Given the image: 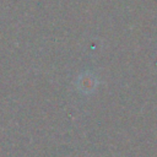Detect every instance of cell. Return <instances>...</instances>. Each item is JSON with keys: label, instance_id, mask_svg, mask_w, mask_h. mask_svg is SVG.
<instances>
[{"label": "cell", "instance_id": "6da1fadb", "mask_svg": "<svg viewBox=\"0 0 157 157\" xmlns=\"http://www.w3.org/2000/svg\"><path fill=\"white\" fill-rule=\"evenodd\" d=\"M96 78L93 76H91L90 74H85L82 76L78 77L77 80V88L85 93H90L94 90L96 87Z\"/></svg>", "mask_w": 157, "mask_h": 157}]
</instances>
